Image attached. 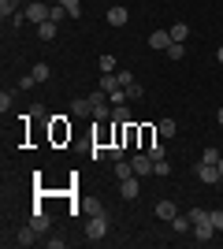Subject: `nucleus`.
<instances>
[{"label":"nucleus","instance_id":"1","mask_svg":"<svg viewBox=\"0 0 223 249\" xmlns=\"http://www.w3.org/2000/svg\"><path fill=\"white\" fill-rule=\"evenodd\" d=\"M104 234H108V212H104V208H93V219L86 223V238H89V242H101Z\"/></svg>","mask_w":223,"mask_h":249},{"label":"nucleus","instance_id":"2","mask_svg":"<svg viewBox=\"0 0 223 249\" xmlns=\"http://www.w3.org/2000/svg\"><path fill=\"white\" fill-rule=\"evenodd\" d=\"M22 11H26V19H30V22H37V26L52 19V8H49L45 0H30V4H26V8H22Z\"/></svg>","mask_w":223,"mask_h":249},{"label":"nucleus","instance_id":"3","mask_svg":"<svg viewBox=\"0 0 223 249\" xmlns=\"http://www.w3.org/2000/svg\"><path fill=\"white\" fill-rule=\"evenodd\" d=\"M193 175L201 178L205 186H220V182H223V175H220V164H205V160H201L197 167H193Z\"/></svg>","mask_w":223,"mask_h":249},{"label":"nucleus","instance_id":"4","mask_svg":"<svg viewBox=\"0 0 223 249\" xmlns=\"http://www.w3.org/2000/svg\"><path fill=\"white\" fill-rule=\"evenodd\" d=\"M89 104H93V119H112V101H108L104 89H97V93L89 97Z\"/></svg>","mask_w":223,"mask_h":249},{"label":"nucleus","instance_id":"5","mask_svg":"<svg viewBox=\"0 0 223 249\" xmlns=\"http://www.w3.org/2000/svg\"><path fill=\"white\" fill-rule=\"evenodd\" d=\"M119 194H123V201H134L141 194V182L138 175H127V178H119Z\"/></svg>","mask_w":223,"mask_h":249},{"label":"nucleus","instance_id":"6","mask_svg":"<svg viewBox=\"0 0 223 249\" xmlns=\"http://www.w3.org/2000/svg\"><path fill=\"white\" fill-rule=\"evenodd\" d=\"M130 167H134V175H138V178L153 175V156H149V153H141V156H130Z\"/></svg>","mask_w":223,"mask_h":249},{"label":"nucleus","instance_id":"7","mask_svg":"<svg viewBox=\"0 0 223 249\" xmlns=\"http://www.w3.org/2000/svg\"><path fill=\"white\" fill-rule=\"evenodd\" d=\"M193 242H201V246H208V242L216 238V227L212 223H193V234H190Z\"/></svg>","mask_w":223,"mask_h":249},{"label":"nucleus","instance_id":"8","mask_svg":"<svg viewBox=\"0 0 223 249\" xmlns=\"http://www.w3.org/2000/svg\"><path fill=\"white\" fill-rule=\"evenodd\" d=\"M168 45H171V30H153V34H149V49L168 52Z\"/></svg>","mask_w":223,"mask_h":249},{"label":"nucleus","instance_id":"9","mask_svg":"<svg viewBox=\"0 0 223 249\" xmlns=\"http://www.w3.org/2000/svg\"><path fill=\"white\" fill-rule=\"evenodd\" d=\"M175 216H179V205H175V201H168V197L156 201V219H168V223H171Z\"/></svg>","mask_w":223,"mask_h":249},{"label":"nucleus","instance_id":"10","mask_svg":"<svg viewBox=\"0 0 223 249\" xmlns=\"http://www.w3.org/2000/svg\"><path fill=\"white\" fill-rule=\"evenodd\" d=\"M127 8H123V4H112V8H108V26H127Z\"/></svg>","mask_w":223,"mask_h":249},{"label":"nucleus","instance_id":"11","mask_svg":"<svg viewBox=\"0 0 223 249\" xmlns=\"http://www.w3.org/2000/svg\"><path fill=\"white\" fill-rule=\"evenodd\" d=\"M171 231H175V234H193V219H190V212H186V216H175L171 219Z\"/></svg>","mask_w":223,"mask_h":249},{"label":"nucleus","instance_id":"12","mask_svg":"<svg viewBox=\"0 0 223 249\" xmlns=\"http://www.w3.org/2000/svg\"><path fill=\"white\" fill-rule=\"evenodd\" d=\"M34 242H37V227H34V223H26V227L15 234V246H34Z\"/></svg>","mask_w":223,"mask_h":249},{"label":"nucleus","instance_id":"13","mask_svg":"<svg viewBox=\"0 0 223 249\" xmlns=\"http://www.w3.org/2000/svg\"><path fill=\"white\" fill-rule=\"evenodd\" d=\"M71 112L78 115V119H89V115H93V104H89V97H78V101L71 104Z\"/></svg>","mask_w":223,"mask_h":249},{"label":"nucleus","instance_id":"14","mask_svg":"<svg viewBox=\"0 0 223 249\" xmlns=\"http://www.w3.org/2000/svg\"><path fill=\"white\" fill-rule=\"evenodd\" d=\"M97 89H104V93H116V89H123V86H119L116 71H112V74H101V82H97Z\"/></svg>","mask_w":223,"mask_h":249},{"label":"nucleus","instance_id":"15","mask_svg":"<svg viewBox=\"0 0 223 249\" xmlns=\"http://www.w3.org/2000/svg\"><path fill=\"white\" fill-rule=\"evenodd\" d=\"M56 30H60V22H52V19H49V22H41V26H37V37H41V41H52V37H56Z\"/></svg>","mask_w":223,"mask_h":249},{"label":"nucleus","instance_id":"16","mask_svg":"<svg viewBox=\"0 0 223 249\" xmlns=\"http://www.w3.org/2000/svg\"><path fill=\"white\" fill-rule=\"evenodd\" d=\"M156 130H160V138H175L179 134V123H175V119H160Z\"/></svg>","mask_w":223,"mask_h":249},{"label":"nucleus","instance_id":"17","mask_svg":"<svg viewBox=\"0 0 223 249\" xmlns=\"http://www.w3.org/2000/svg\"><path fill=\"white\" fill-rule=\"evenodd\" d=\"M34 227H37V234H45V231H49V223H52V219H49V212H41V208H37V212H34V219H30Z\"/></svg>","mask_w":223,"mask_h":249},{"label":"nucleus","instance_id":"18","mask_svg":"<svg viewBox=\"0 0 223 249\" xmlns=\"http://www.w3.org/2000/svg\"><path fill=\"white\" fill-rule=\"evenodd\" d=\"M168 30H171V41H186V37H190V26H186V22H175Z\"/></svg>","mask_w":223,"mask_h":249},{"label":"nucleus","instance_id":"19","mask_svg":"<svg viewBox=\"0 0 223 249\" xmlns=\"http://www.w3.org/2000/svg\"><path fill=\"white\" fill-rule=\"evenodd\" d=\"M0 15H4V19L19 15V0H0Z\"/></svg>","mask_w":223,"mask_h":249},{"label":"nucleus","instance_id":"20","mask_svg":"<svg viewBox=\"0 0 223 249\" xmlns=\"http://www.w3.org/2000/svg\"><path fill=\"white\" fill-rule=\"evenodd\" d=\"M56 4H64L71 19H82V4H78V0H56Z\"/></svg>","mask_w":223,"mask_h":249},{"label":"nucleus","instance_id":"21","mask_svg":"<svg viewBox=\"0 0 223 249\" xmlns=\"http://www.w3.org/2000/svg\"><path fill=\"white\" fill-rule=\"evenodd\" d=\"M34 78H37V82H49V78H52V67H49V63H37V67H34Z\"/></svg>","mask_w":223,"mask_h":249},{"label":"nucleus","instance_id":"22","mask_svg":"<svg viewBox=\"0 0 223 249\" xmlns=\"http://www.w3.org/2000/svg\"><path fill=\"white\" fill-rule=\"evenodd\" d=\"M112 119L127 126V123H130V112H127V104H116V108H112Z\"/></svg>","mask_w":223,"mask_h":249},{"label":"nucleus","instance_id":"23","mask_svg":"<svg viewBox=\"0 0 223 249\" xmlns=\"http://www.w3.org/2000/svg\"><path fill=\"white\" fill-rule=\"evenodd\" d=\"M182 52H186V41H171L168 45V60H182Z\"/></svg>","mask_w":223,"mask_h":249},{"label":"nucleus","instance_id":"24","mask_svg":"<svg viewBox=\"0 0 223 249\" xmlns=\"http://www.w3.org/2000/svg\"><path fill=\"white\" fill-rule=\"evenodd\" d=\"M153 175H156V178L171 175V164H168V160H153Z\"/></svg>","mask_w":223,"mask_h":249},{"label":"nucleus","instance_id":"25","mask_svg":"<svg viewBox=\"0 0 223 249\" xmlns=\"http://www.w3.org/2000/svg\"><path fill=\"white\" fill-rule=\"evenodd\" d=\"M141 97H145V89H141L138 82H130L127 86V101H141Z\"/></svg>","mask_w":223,"mask_h":249},{"label":"nucleus","instance_id":"26","mask_svg":"<svg viewBox=\"0 0 223 249\" xmlns=\"http://www.w3.org/2000/svg\"><path fill=\"white\" fill-rule=\"evenodd\" d=\"M145 153H149V156H153V160H164V156H168V149L160 145V142H153V145H149V149H145Z\"/></svg>","mask_w":223,"mask_h":249},{"label":"nucleus","instance_id":"27","mask_svg":"<svg viewBox=\"0 0 223 249\" xmlns=\"http://www.w3.org/2000/svg\"><path fill=\"white\" fill-rule=\"evenodd\" d=\"M116 71V56H101V74H112Z\"/></svg>","mask_w":223,"mask_h":249},{"label":"nucleus","instance_id":"28","mask_svg":"<svg viewBox=\"0 0 223 249\" xmlns=\"http://www.w3.org/2000/svg\"><path fill=\"white\" fill-rule=\"evenodd\" d=\"M108 160H112V164H116V160H127V149H123V145H112V149H108Z\"/></svg>","mask_w":223,"mask_h":249},{"label":"nucleus","instance_id":"29","mask_svg":"<svg viewBox=\"0 0 223 249\" xmlns=\"http://www.w3.org/2000/svg\"><path fill=\"white\" fill-rule=\"evenodd\" d=\"M220 149H205V153H201V160H205V164H220Z\"/></svg>","mask_w":223,"mask_h":249},{"label":"nucleus","instance_id":"30","mask_svg":"<svg viewBox=\"0 0 223 249\" xmlns=\"http://www.w3.org/2000/svg\"><path fill=\"white\" fill-rule=\"evenodd\" d=\"M108 101H112V108H116V104H127V89H116V93H108Z\"/></svg>","mask_w":223,"mask_h":249},{"label":"nucleus","instance_id":"31","mask_svg":"<svg viewBox=\"0 0 223 249\" xmlns=\"http://www.w3.org/2000/svg\"><path fill=\"white\" fill-rule=\"evenodd\" d=\"M116 78H119V86H123V89L134 82V74H130V71H116Z\"/></svg>","mask_w":223,"mask_h":249},{"label":"nucleus","instance_id":"32","mask_svg":"<svg viewBox=\"0 0 223 249\" xmlns=\"http://www.w3.org/2000/svg\"><path fill=\"white\" fill-rule=\"evenodd\" d=\"M89 156H93L97 164H101V160H108V149H101V145H93V149H89Z\"/></svg>","mask_w":223,"mask_h":249},{"label":"nucleus","instance_id":"33","mask_svg":"<svg viewBox=\"0 0 223 249\" xmlns=\"http://www.w3.org/2000/svg\"><path fill=\"white\" fill-rule=\"evenodd\" d=\"M212 227L223 231V208H212Z\"/></svg>","mask_w":223,"mask_h":249},{"label":"nucleus","instance_id":"34","mask_svg":"<svg viewBox=\"0 0 223 249\" xmlns=\"http://www.w3.org/2000/svg\"><path fill=\"white\" fill-rule=\"evenodd\" d=\"M8 108H11V93H8V89H4V93H0V112L8 115Z\"/></svg>","mask_w":223,"mask_h":249},{"label":"nucleus","instance_id":"35","mask_svg":"<svg viewBox=\"0 0 223 249\" xmlns=\"http://www.w3.org/2000/svg\"><path fill=\"white\" fill-rule=\"evenodd\" d=\"M216 63H223V45H220V52H216Z\"/></svg>","mask_w":223,"mask_h":249},{"label":"nucleus","instance_id":"36","mask_svg":"<svg viewBox=\"0 0 223 249\" xmlns=\"http://www.w3.org/2000/svg\"><path fill=\"white\" fill-rule=\"evenodd\" d=\"M216 119H220V126H223V108H220V112H216Z\"/></svg>","mask_w":223,"mask_h":249},{"label":"nucleus","instance_id":"37","mask_svg":"<svg viewBox=\"0 0 223 249\" xmlns=\"http://www.w3.org/2000/svg\"><path fill=\"white\" fill-rule=\"evenodd\" d=\"M220 175H223V156H220Z\"/></svg>","mask_w":223,"mask_h":249}]
</instances>
